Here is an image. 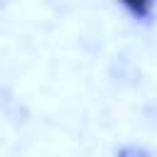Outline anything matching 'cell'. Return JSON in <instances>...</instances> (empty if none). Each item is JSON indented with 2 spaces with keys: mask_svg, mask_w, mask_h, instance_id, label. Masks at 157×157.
I'll return each instance as SVG.
<instances>
[{
  "mask_svg": "<svg viewBox=\"0 0 157 157\" xmlns=\"http://www.w3.org/2000/svg\"><path fill=\"white\" fill-rule=\"evenodd\" d=\"M125 12L140 22H150L152 20V0H118Z\"/></svg>",
  "mask_w": 157,
  "mask_h": 157,
  "instance_id": "6da1fadb",
  "label": "cell"
}]
</instances>
